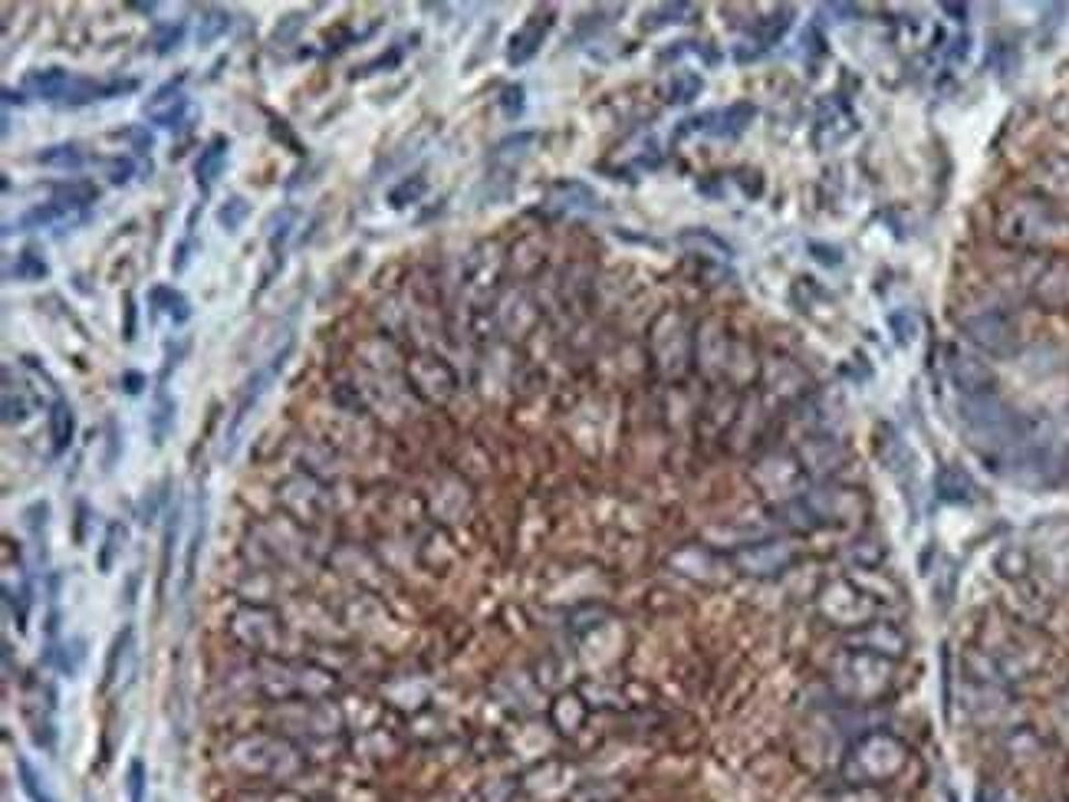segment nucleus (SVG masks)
Listing matches in <instances>:
<instances>
[{
    "mask_svg": "<svg viewBox=\"0 0 1069 802\" xmlns=\"http://www.w3.org/2000/svg\"><path fill=\"white\" fill-rule=\"evenodd\" d=\"M550 26H553V13H537V16H530V20L524 23V30L514 33V39H510V49H507L510 66H524L527 59H533L537 49H540V43H543V36L550 33Z\"/></svg>",
    "mask_w": 1069,
    "mask_h": 802,
    "instance_id": "obj_5",
    "label": "nucleus"
},
{
    "mask_svg": "<svg viewBox=\"0 0 1069 802\" xmlns=\"http://www.w3.org/2000/svg\"><path fill=\"white\" fill-rule=\"evenodd\" d=\"M46 517H49V504L36 500L23 510V527L30 530V540L36 546V556L46 560Z\"/></svg>",
    "mask_w": 1069,
    "mask_h": 802,
    "instance_id": "obj_16",
    "label": "nucleus"
},
{
    "mask_svg": "<svg viewBox=\"0 0 1069 802\" xmlns=\"http://www.w3.org/2000/svg\"><path fill=\"white\" fill-rule=\"evenodd\" d=\"M175 411H178V405H175L168 385L158 382L155 385V398H151V411H148V431H151V444L155 448H161L168 441V434L175 428Z\"/></svg>",
    "mask_w": 1069,
    "mask_h": 802,
    "instance_id": "obj_8",
    "label": "nucleus"
},
{
    "mask_svg": "<svg viewBox=\"0 0 1069 802\" xmlns=\"http://www.w3.org/2000/svg\"><path fill=\"white\" fill-rule=\"evenodd\" d=\"M181 82L184 76L178 79H168L165 86H158L148 102H145V118L161 125V128H178L184 118H188V95L181 92Z\"/></svg>",
    "mask_w": 1069,
    "mask_h": 802,
    "instance_id": "obj_3",
    "label": "nucleus"
},
{
    "mask_svg": "<svg viewBox=\"0 0 1069 802\" xmlns=\"http://www.w3.org/2000/svg\"><path fill=\"white\" fill-rule=\"evenodd\" d=\"M524 86H507L504 89V95H500V109H504V115L507 118H520L524 115Z\"/></svg>",
    "mask_w": 1069,
    "mask_h": 802,
    "instance_id": "obj_26",
    "label": "nucleus"
},
{
    "mask_svg": "<svg viewBox=\"0 0 1069 802\" xmlns=\"http://www.w3.org/2000/svg\"><path fill=\"white\" fill-rule=\"evenodd\" d=\"M115 135H125V138L132 142L135 155H142V158H148V155H151V145H155V138H151V132H148V128H142V125H132V128H125V132H115Z\"/></svg>",
    "mask_w": 1069,
    "mask_h": 802,
    "instance_id": "obj_27",
    "label": "nucleus"
},
{
    "mask_svg": "<svg viewBox=\"0 0 1069 802\" xmlns=\"http://www.w3.org/2000/svg\"><path fill=\"white\" fill-rule=\"evenodd\" d=\"M230 30V13L224 7H204L201 23H198V46H211Z\"/></svg>",
    "mask_w": 1069,
    "mask_h": 802,
    "instance_id": "obj_15",
    "label": "nucleus"
},
{
    "mask_svg": "<svg viewBox=\"0 0 1069 802\" xmlns=\"http://www.w3.org/2000/svg\"><path fill=\"white\" fill-rule=\"evenodd\" d=\"M204 527H207V510H204V497L198 500V513H194V530H191V543H188V560H184V586L181 592L188 596L194 586V573H198V553L204 546Z\"/></svg>",
    "mask_w": 1069,
    "mask_h": 802,
    "instance_id": "obj_14",
    "label": "nucleus"
},
{
    "mask_svg": "<svg viewBox=\"0 0 1069 802\" xmlns=\"http://www.w3.org/2000/svg\"><path fill=\"white\" fill-rule=\"evenodd\" d=\"M132 639H135V629H132V625H125V629L115 635V642H112V648H109V658H105V688L115 685V678H119V662L132 652Z\"/></svg>",
    "mask_w": 1069,
    "mask_h": 802,
    "instance_id": "obj_22",
    "label": "nucleus"
},
{
    "mask_svg": "<svg viewBox=\"0 0 1069 802\" xmlns=\"http://www.w3.org/2000/svg\"><path fill=\"white\" fill-rule=\"evenodd\" d=\"M145 764L135 757L128 764V777H125V790H128V802H145Z\"/></svg>",
    "mask_w": 1069,
    "mask_h": 802,
    "instance_id": "obj_25",
    "label": "nucleus"
},
{
    "mask_svg": "<svg viewBox=\"0 0 1069 802\" xmlns=\"http://www.w3.org/2000/svg\"><path fill=\"white\" fill-rule=\"evenodd\" d=\"M250 217V201H244L240 194H230L221 207H217V227L224 234H237Z\"/></svg>",
    "mask_w": 1069,
    "mask_h": 802,
    "instance_id": "obj_17",
    "label": "nucleus"
},
{
    "mask_svg": "<svg viewBox=\"0 0 1069 802\" xmlns=\"http://www.w3.org/2000/svg\"><path fill=\"white\" fill-rule=\"evenodd\" d=\"M290 352H293V342H286L263 369H257L250 379H247V385H244V392H240V398H237V405H234V415H230V421H227V431H224V444H221V461H227V458H234V451H237V444H240V434H244V425H247V418L254 415V408L260 405V398L267 395V388L277 382V375L283 372V365H286V359H290Z\"/></svg>",
    "mask_w": 1069,
    "mask_h": 802,
    "instance_id": "obj_1",
    "label": "nucleus"
},
{
    "mask_svg": "<svg viewBox=\"0 0 1069 802\" xmlns=\"http://www.w3.org/2000/svg\"><path fill=\"white\" fill-rule=\"evenodd\" d=\"M33 408H36V398L23 395V388H16V395L10 385L3 388V425H23L33 415Z\"/></svg>",
    "mask_w": 1069,
    "mask_h": 802,
    "instance_id": "obj_19",
    "label": "nucleus"
},
{
    "mask_svg": "<svg viewBox=\"0 0 1069 802\" xmlns=\"http://www.w3.org/2000/svg\"><path fill=\"white\" fill-rule=\"evenodd\" d=\"M49 276V263L33 250V247H26V250H20L16 253V260L7 267V280H20V283H36V280H46Z\"/></svg>",
    "mask_w": 1069,
    "mask_h": 802,
    "instance_id": "obj_13",
    "label": "nucleus"
},
{
    "mask_svg": "<svg viewBox=\"0 0 1069 802\" xmlns=\"http://www.w3.org/2000/svg\"><path fill=\"white\" fill-rule=\"evenodd\" d=\"M227 151H230L227 135H211V138L204 142V148H201V155H198V161H194V181H198V188H201L204 197H207L211 188L217 184V178H221V171H224V165H227Z\"/></svg>",
    "mask_w": 1069,
    "mask_h": 802,
    "instance_id": "obj_4",
    "label": "nucleus"
},
{
    "mask_svg": "<svg viewBox=\"0 0 1069 802\" xmlns=\"http://www.w3.org/2000/svg\"><path fill=\"white\" fill-rule=\"evenodd\" d=\"M905 760H909L905 747L896 737H886V734H876V737L863 741L856 747V754H853V764L866 780H889L905 767Z\"/></svg>",
    "mask_w": 1069,
    "mask_h": 802,
    "instance_id": "obj_2",
    "label": "nucleus"
},
{
    "mask_svg": "<svg viewBox=\"0 0 1069 802\" xmlns=\"http://www.w3.org/2000/svg\"><path fill=\"white\" fill-rule=\"evenodd\" d=\"M72 434H76V415H72V405L56 395L53 405H49V441H53V454H66L69 444H72Z\"/></svg>",
    "mask_w": 1069,
    "mask_h": 802,
    "instance_id": "obj_9",
    "label": "nucleus"
},
{
    "mask_svg": "<svg viewBox=\"0 0 1069 802\" xmlns=\"http://www.w3.org/2000/svg\"><path fill=\"white\" fill-rule=\"evenodd\" d=\"M36 165L56 168V171H79L86 165V155L76 142H59V145H46L43 151H36Z\"/></svg>",
    "mask_w": 1069,
    "mask_h": 802,
    "instance_id": "obj_12",
    "label": "nucleus"
},
{
    "mask_svg": "<svg viewBox=\"0 0 1069 802\" xmlns=\"http://www.w3.org/2000/svg\"><path fill=\"white\" fill-rule=\"evenodd\" d=\"M16 780H20L23 797H26L30 802H56L53 800V793L43 787L40 773L33 770V764H30L26 757H16Z\"/></svg>",
    "mask_w": 1069,
    "mask_h": 802,
    "instance_id": "obj_18",
    "label": "nucleus"
},
{
    "mask_svg": "<svg viewBox=\"0 0 1069 802\" xmlns=\"http://www.w3.org/2000/svg\"><path fill=\"white\" fill-rule=\"evenodd\" d=\"M142 385H145V375H138V372H125V375H122V388H125L128 395H138Z\"/></svg>",
    "mask_w": 1069,
    "mask_h": 802,
    "instance_id": "obj_30",
    "label": "nucleus"
},
{
    "mask_svg": "<svg viewBox=\"0 0 1069 802\" xmlns=\"http://www.w3.org/2000/svg\"><path fill=\"white\" fill-rule=\"evenodd\" d=\"M823 609H826L833 619L846 622V625L863 622V619L869 615V602H863L859 592H853L849 586H833L830 596H826V602H823Z\"/></svg>",
    "mask_w": 1069,
    "mask_h": 802,
    "instance_id": "obj_10",
    "label": "nucleus"
},
{
    "mask_svg": "<svg viewBox=\"0 0 1069 802\" xmlns=\"http://www.w3.org/2000/svg\"><path fill=\"white\" fill-rule=\"evenodd\" d=\"M132 174H135V161H132L128 155H115V158H109V181H112V184H128Z\"/></svg>",
    "mask_w": 1069,
    "mask_h": 802,
    "instance_id": "obj_28",
    "label": "nucleus"
},
{
    "mask_svg": "<svg viewBox=\"0 0 1069 802\" xmlns=\"http://www.w3.org/2000/svg\"><path fill=\"white\" fill-rule=\"evenodd\" d=\"M23 86H26L30 95L43 99V102H56V105H63L66 95H69L72 76H69L66 69H59V66H46V69H33V72H26Z\"/></svg>",
    "mask_w": 1069,
    "mask_h": 802,
    "instance_id": "obj_6",
    "label": "nucleus"
},
{
    "mask_svg": "<svg viewBox=\"0 0 1069 802\" xmlns=\"http://www.w3.org/2000/svg\"><path fill=\"white\" fill-rule=\"evenodd\" d=\"M76 211H79V207H72L69 201H59V197H53V201H46V204H36V207H30L26 214H20V217H16V224H7V230H3V234H13V227H16V230L53 227V224H63V221H69Z\"/></svg>",
    "mask_w": 1069,
    "mask_h": 802,
    "instance_id": "obj_7",
    "label": "nucleus"
},
{
    "mask_svg": "<svg viewBox=\"0 0 1069 802\" xmlns=\"http://www.w3.org/2000/svg\"><path fill=\"white\" fill-rule=\"evenodd\" d=\"M148 300L158 313H165L175 326H184L191 319V300L175 290V286H151L148 290Z\"/></svg>",
    "mask_w": 1069,
    "mask_h": 802,
    "instance_id": "obj_11",
    "label": "nucleus"
},
{
    "mask_svg": "<svg viewBox=\"0 0 1069 802\" xmlns=\"http://www.w3.org/2000/svg\"><path fill=\"white\" fill-rule=\"evenodd\" d=\"M425 191H428V181H425V174H412V178H405L402 184H395V188L389 191V204H392L395 211H402V207H408V204L421 201V197H425Z\"/></svg>",
    "mask_w": 1069,
    "mask_h": 802,
    "instance_id": "obj_20",
    "label": "nucleus"
},
{
    "mask_svg": "<svg viewBox=\"0 0 1069 802\" xmlns=\"http://www.w3.org/2000/svg\"><path fill=\"white\" fill-rule=\"evenodd\" d=\"M181 39H184V20L168 23V26H161L158 36H155V53H158V56H168L171 49L181 46Z\"/></svg>",
    "mask_w": 1069,
    "mask_h": 802,
    "instance_id": "obj_24",
    "label": "nucleus"
},
{
    "mask_svg": "<svg viewBox=\"0 0 1069 802\" xmlns=\"http://www.w3.org/2000/svg\"><path fill=\"white\" fill-rule=\"evenodd\" d=\"M122 543H125V527L122 523H109L105 540H102V550H99V573H112L115 556L122 553Z\"/></svg>",
    "mask_w": 1069,
    "mask_h": 802,
    "instance_id": "obj_23",
    "label": "nucleus"
},
{
    "mask_svg": "<svg viewBox=\"0 0 1069 802\" xmlns=\"http://www.w3.org/2000/svg\"><path fill=\"white\" fill-rule=\"evenodd\" d=\"M122 313H125L122 339H125V342H135V300H132V293H125V300H122Z\"/></svg>",
    "mask_w": 1069,
    "mask_h": 802,
    "instance_id": "obj_29",
    "label": "nucleus"
},
{
    "mask_svg": "<svg viewBox=\"0 0 1069 802\" xmlns=\"http://www.w3.org/2000/svg\"><path fill=\"white\" fill-rule=\"evenodd\" d=\"M178 517H181V510L171 507L168 510L165 533H161V579H158V596H165V583L171 576V550H175V536H178Z\"/></svg>",
    "mask_w": 1069,
    "mask_h": 802,
    "instance_id": "obj_21",
    "label": "nucleus"
}]
</instances>
